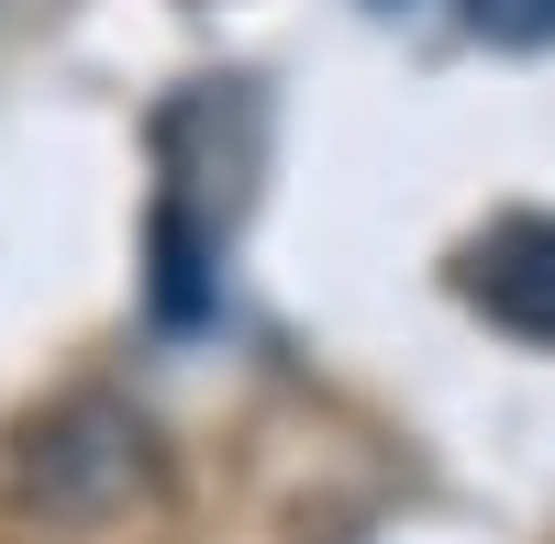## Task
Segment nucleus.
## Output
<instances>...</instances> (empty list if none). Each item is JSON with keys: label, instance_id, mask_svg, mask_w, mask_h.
<instances>
[{"label": "nucleus", "instance_id": "nucleus-2", "mask_svg": "<svg viewBox=\"0 0 555 544\" xmlns=\"http://www.w3.org/2000/svg\"><path fill=\"white\" fill-rule=\"evenodd\" d=\"M467 289L500 334H522V345H555V222L522 211V222H500V234L467 245Z\"/></svg>", "mask_w": 555, "mask_h": 544}, {"label": "nucleus", "instance_id": "nucleus-1", "mask_svg": "<svg viewBox=\"0 0 555 544\" xmlns=\"http://www.w3.org/2000/svg\"><path fill=\"white\" fill-rule=\"evenodd\" d=\"M23 489L44 511H67V522H101V511H122V501L156 489V433L133 423L122 400H67V412L34 433Z\"/></svg>", "mask_w": 555, "mask_h": 544}, {"label": "nucleus", "instance_id": "nucleus-3", "mask_svg": "<svg viewBox=\"0 0 555 544\" xmlns=\"http://www.w3.org/2000/svg\"><path fill=\"white\" fill-rule=\"evenodd\" d=\"M467 34H478V44H512V56H533V44H555V0H467Z\"/></svg>", "mask_w": 555, "mask_h": 544}]
</instances>
